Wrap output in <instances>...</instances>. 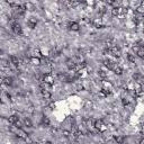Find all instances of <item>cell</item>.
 <instances>
[{"label": "cell", "instance_id": "cell-28", "mask_svg": "<svg viewBox=\"0 0 144 144\" xmlns=\"http://www.w3.org/2000/svg\"><path fill=\"white\" fill-rule=\"evenodd\" d=\"M143 33H144V29H143Z\"/></svg>", "mask_w": 144, "mask_h": 144}, {"label": "cell", "instance_id": "cell-19", "mask_svg": "<svg viewBox=\"0 0 144 144\" xmlns=\"http://www.w3.org/2000/svg\"><path fill=\"white\" fill-rule=\"evenodd\" d=\"M127 60H128L131 63H135V56L133 54H128L127 55Z\"/></svg>", "mask_w": 144, "mask_h": 144}, {"label": "cell", "instance_id": "cell-24", "mask_svg": "<svg viewBox=\"0 0 144 144\" xmlns=\"http://www.w3.org/2000/svg\"><path fill=\"white\" fill-rule=\"evenodd\" d=\"M99 75H100V77H101V78H106V77H107V73H106L105 71L100 70V71H99Z\"/></svg>", "mask_w": 144, "mask_h": 144}, {"label": "cell", "instance_id": "cell-20", "mask_svg": "<svg viewBox=\"0 0 144 144\" xmlns=\"http://www.w3.org/2000/svg\"><path fill=\"white\" fill-rule=\"evenodd\" d=\"M25 8L26 9H28V10H34V6H33V4H30V2L25 4Z\"/></svg>", "mask_w": 144, "mask_h": 144}, {"label": "cell", "instance_id": "cell-3", "mask_svg": "<svg viewBox=\"0 0 144 144\" xmlns=\"http://www.w3.org/2000/svg\"><path fill=\"white\" fill-rule=\"evenodd\" d=\"M29 62L33 64V65H40L42 63V61H41V58L40 56H32L29 59Z\"/></svg>", "mask_w": 144, "mask_h": 144}, {"label": "cell", "instance_id": "cell-4", "mask_svg": "<svg viewBox=\"0 0 144 144\" xmlns=\"http://www.w3.org/2000/svg\"><path fill=\"white\" fill-rule=\"evenodd\" d=\"M12 30L15 32L17 35H20L23 33V29H22V26L19 25L18 23H15L14 25H12Z\"/></svg>", "mask_w": 144, "mask_h": 144}, {"label": "cell", "instance_id": "cell-29", "mask_svg": "<svg viewBox=\"0 0 144 144\" xmlns=\"http://www.w3.org/2000/svg\"><path fill=\"white\" fill-rule=\"evenodd\" d=\"M33 144H34V143H33Z\"/></svg>", "mask_w": 144, "mask_h": 144}, {"label": "cell", "instance_id": "cell-5", "mask_svg": "<svg viewBox=\"0 0 144 144\" xmlns=\"http://www.w3.org/2000/svg\"><path fill=\"white\" fill-rule=\"evenodd\" d=\"M110 53H111V55H114L115 58H119V56L122 55V52H121V50H119L118 47H116V46H114V47L111 48Z\"/></svg>", "mask_w": 144, "mask_h": 144}, {"label": "cell", "instance_id": "cell-9", "mask_svg": "<svg viewBox=\"0 0 144 144\" xmlns=\"http://www.w3.org/2000/svg\"><path fill=\"white\" fill-rule=\"evenodd\" d=\"M36 24H37V19H35V18H29L28 19V22H27V25L29 26L30 28H35L36 27Z\"/></svg>", "mask_w": 144, "mask_h": 144}, {"label": "cell", "instance_id": "cell-22", "mask_svg": "<svg viewBox=\"0 0 144 144\" xmlns=\"http://www.w3.org/2000/svg\"><path fill=\"white\" fill-rule=\"evenodd\" d=\"M42 123H43L44 125H48V124H50V119H48L47 117H43V119H42Z\"/></svg>", "mask_w": 144, "mask_h": 144}, {"label": "cell", "instance_id": "cell-27", "mask_svg": "<svg viewBox=\"0 0 144 144\" xmlns=\"http://www.w3.org/2000/svg\"><path fill=\"white\" fill-rule=\"evenodd\" d=\"M45 144H52V142H50V141H48V142H46Z\"/></svg>", "mask_w": 144, "mask_h": 144}, {"label": "cell", "instance_id": "cell-17", "mask_svg": "<svg viewBox=\"0 0 144 144\" xmlns=\"http://www.w3.org/2000/svg\"><path fill=\"white\" fill-rule=\"evenodd\" d=\"M136 12L138 14V15H141V16H144V7L138 6V7L136 8Z\"/></svg>", "mask_w": 144, "mask_h": 144}, {"label": "cell", "instance_id": "cell-1", "mask_svg": "<svg viewBox=\"0 0 144 144\" xmlns=\"http://www.w3.org/2000/svg\"><path fill=\"white\" fill-rule=\"evenodd\" d=\"M93 126H95V128H97L98 131H100V132H104V131L106 129V126L104 125V123H103L101 119H96Z\"/></svg>", "mask_w": 144, "mask_h": 144}, {"label": "cell", "instance_id": "cell-6", "mask_svg": "<svg viewBox=\"0 0 144 144\" xmlns=\"http://www.w3.org/2000/svg\"><path fill=\"white\" fill-rule=\"evenodd\" d=\"M17 136L23 138V140H26V138L28 137V135H27V133H26L25 131H23L22 128H18L17 129Z\"/></svg>", "mask_w": 144, "mask_h": 144}, {"label": "cell", "instance_id": "cell-8", "mask_svg": "<svg viewBox=\"0 0 144 144\" xmlns=\"http://www.w3.org/2000/svg\"><path fill=\"white\" fill-rule=\"evenodd\" d=\"M69 28H70L71 30H73V32H78V30L80 29V26H79V24L75 22L71 23L70 25H69Z\"/></svg>", "mask_w": 144, "mask_h": 144}, {"label": "cell", "instance_id": "cell-16", "mask_svg": "<svg viewBox=\"0 0 144 144\" xmlns=\"http://www.w3.org/2000/svg\"><path fill=\"white\" fill-rule=\"evenodd\" d=\"M10 61H11V63H12L14 65H19V60L17 59L15 55H11L10 56Z\"/></svg>", "mask_w": 144, "mask_h": 144}, {"label": "cell", "instance_id": "cell-25", "mask_svg": "<svg viewBox=\"0 0 144 144\" xmlns=\"http://www.w3.org/2000/svg\"><path fill=\"white\" fill-rule=\"evenodd\" d=\"M25 141H26V142H27V143H28V144H33V141L30 140V137H29V136L27 137V138H26Z\"/></svg>", "mask_w": 144, "mask_h": 144}, {"label": "cell", "instance_id": "cell-10", "mask_svg": "<svg viewBox=\"0 0 144 144\" xmlns=\"http://www.w3.org/2000/svg\"><path fill=\"white\" fill-rule=\"evenodd\" d=\"M8 121H9L10 124H17V123H18V116H16V115H11V116H9Z\"/></svg>", "mask_w": 144, "mask_h": 144}, {"label": "cell", "instance_id": "cell-7", "mask_svg": "<svg viewBox=\"0 0 144 144\" xmlns=\"http://www.w3.org/2000/svg\"><path fill=\"white\" fill-rule=\"evenodd\" d=\"M133 50L136 52V55L138 58H144V47H133Z\"/></svg>", "mask_w": 144, "mask_h": 144}, {"label": "cell", "instance_id": "cell-11", "mask_svg": "<svg viewBox=\"0 0 144 144\" xmlns=\"http://www.w3.org/2000/svg\"><path fill=\"white\" fill-rule=\"evenodd\" d=\"M113 71H114L115 74H117V75H121V74L123 73V70L121 67H117V65H115V67H113Z\"/></svg>", "mask_w": 144, "mask_h": 144}, {"label": "cell", "instance_id": "cell-21", "mask_svg": "<svg viewBox=\"0 0 144 144\" xmlns=\"http://www.w3.org/2000/svg\"><path fill=\"white\" fill-rule=\"evenodd\" d=\"M24 124H25L27 127H32V126H33V124H32V122H30V119H28V118H26L25 121H24Z\"/></svg>", "mask_w": 144, "mask_h": 144}, {"label": "cell", "instance_id": "cell-13", "mask_svg": "<svg viewBox=\"0 0 144 144\" xmlns=\"http://www.w3.org/2000/svg\"><path fill=\"white\" fill-rule=\"evenodd\" d=\"M114 140L116 141L118 144H122L123 142H124V136H123V135H115Z\"/></svg>", "mask_w": 144, "mask_h": 144}, {"label": "cell", "instance_id": "cell-23", "mask_svg": "<svg viewBox=\"0 0 144 144\" xmlns=\"http://www.w3.org/2000/svg\"><path fill=\"white\" fill-rule=\"evenodd\" d=\"M75 89H77V91H81L82 89H83V86H82L81 83H78V85L75 86Z\"/></svg>", "mask_w": 144, "mask_h": 144}, {"label": "cell", "instance_id": "cell-12", "mask_svg": "<svg viewBox=\"0 0 144 144\" xmlns=\"http://www.w3.org/2000/svg\"><path fill=\"white\" fill-rule=\"evenodd\" d=\"M42 95L44 96L45 99H50L51 98V92L48 90H46V89H42Z\"/></svg>", "mask_w": 144, "mask_h": 144}, {"label": "cell", "instance_id": "cell-18", "mask_svg": "<svg viewBox=\"0 0 144 144\" xmlns=\"http://www.w3.org/2000/svg\"><path fill=\"white\" fill-rule=\"evenodd\" d=\"M111 15L118 16L119 15V8H113V9H111Z\"/></svg>", "mask_w": 144, "mask_h": 144}, {"label": "cell", "instance_id": "cell-15", "mask_svg": "<svg viewBox=\"0 0 144 144\" xmlns=\"http://www.w3.org/2000/svg\"><path fill=\"white\" fill-rule=\"evenodd\" d=\"M4 83L7 86H11L12 85V78L11 77H6L4 79Z\"/></svg>", "mask_w": 144, "mask_h": 144}, {"label": "cell", "instance_id": "cell-2", "mask_svg": "<svg viewBox=\"0 0 144 144\" xmlns=\"http://www.w3.org/2000/svg\"><path fill=\"white\" fill-rule=\"evenodd\" d=\"M43 81H44V83H46V85L52 86L54 83V78H53L52 74H46V75H44V78H43Z\"/></svg>", "mask_w": 144, "mask_h": 144}, {"label": "cell", "instance_id": "cell-26", "mask_svg": "<svg viewBox=\"0 0 144 144\" xmlns=\"http://www.w3.org/2000/svg\"><path fill=\"white\" fill-rule=\"evenodd\" d=\"M123 104H124V105H127V104H128V100H126V99H123Z\"/></svg>", "mask_w": 144, "mask_h": 144}, {"label": "cell", "instance_id": "cell-14", "mask_svg": "<svg viewBox=\"0 0 144 144\" xmlns=\"http://www.w3.org/2000/svg\"><path fill=\"white\" fill-rule=\"evenodd\" d=\"M67 67L69 68V69H71V70L75 68V63H74L73 60H68L67 61Z\"/></svg>", "mask_w": 144, "mask_h": 144}]
</instances>
